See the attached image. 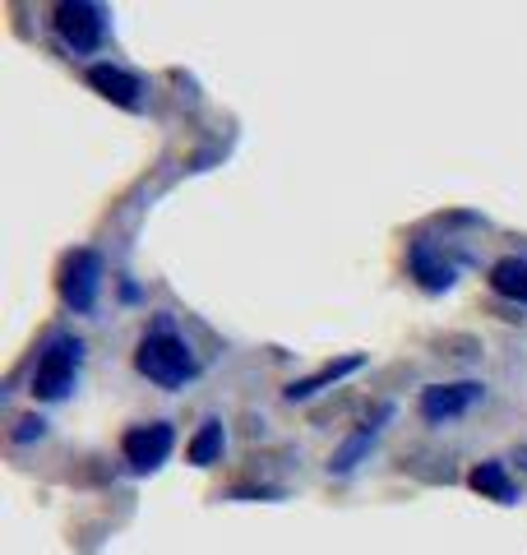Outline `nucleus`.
<instances>
[{
  "label": "nucleus",
  "mask_w": 527,
  "mask_h": 555,
  "mask_svg": "<svg viewBox=\"0 0 527 555\" xmlns=\"http://www.w3.org/2000/svg\"><path fill=\"white\" fill-rule=\"evenodd\" d=\"M134 371L153 379V385H163V389H181L185 379H195V352L171 334V328H153V334L139 343V352H134Z\"/></svg>",
  "instance_id": "obj_1"
},
{
  "label": "nucleus",
  "mask_w": 527,
  "mask_h": 555,
  "mask_svg": "<svg viewBox=\"0 0 527 555\" xmlns=\"http://www.w3.org/2000/svg\"><path fill=\"white\" fill-rule=\"evenodd\" d=\"M79 361H83V343L75 334H56L42 357H38V371H33V393L47 398V403H56L75 389V375H79Z\"/></svg>",
  "instance_id": "obj_2"
},
{
  "label": "nucleus",
  "mask_w": 527,
  "mask_h": 555,
  "mask_svg": "<svg viewBox=\"0 0 527 555\" xmlns=\"http://www.w3.org/2000/svg\"><path fill=\"white\" fill-rule=\"evenodd\" d=\"M56 33L69 51H98L107 38V14L88 0H65V5H56Z\"/></svg>",
  "instance_id": "obj_3"
},
{
  "label": "nucleus",
  "mask_w": 527,
  "mask_h": 555,
  "mask_svg": "<svg viewBox=\"0 0 527 555\" xmlns=\"http://www.w3.org/2000/svg\"><path fill=\"white\" fill-rule=\"evenodd\" d=\"M486 398V385H477V379H463V385H430V389H421V416L426 422H453V416H463L472 412Z\"/></svg>",
  "instance_id": "obj_4"
},
{
  "label": "nucleus",
  "mask_w": 527,
  "mask_h": 555,
  "mask_svg": "<svg viewBox=\"0 0 527 555\" xmlns=\"http://www.w3.org/2000/svg\"><path fill=\"white\" fill-rule=\"evenodd\" d=\"M171 426L167 422H149V426H134L126 430V440H120V449H126V463L134 467V473H153V467H163L167 454H171Z\"/></svg>",
  "instance_id": "obj_5"
},
{
  "label": "nucleus",
  "mask_w": 527,
  "mask_h": 555,
  "mask_svg": "<svg viewBox=\"0 0 527 555\" xmlns=\"http://www.w3.org/2000/svg\"><path fill=\"white\" fill-rule=\"evenodd\" d=\"M98 287H102V259L93 250H75L65 259V278H61V292L75 310H93L98 301Z\"/></svg>",
  "instance_id": "obj_6"
},
{
  "label": "nucleus",
  "mask_w": 527,
  "mask_h": 555,
  "mask_svg": "<svg viewBox=\"0 0 527 555\" xmlns=\"http://www.w3.org/2000/svg\"><path fill=\"white\" fill-rule=\"evenodd\" d=\"M389 416H394V408H380V412H375V422H365V426H361L357 436H351L343 449H333V459H329V473H333V477L351 473V467H357L365 454H371V444L380 440V430H384V422H389Z\"/></svg>",
  "instance_id": "obj_7"
},
{
  "label": "nucleus",
  "mask_w": 527,
  "mask_h": 555,
  "mask_svg": "<svg viewBox=\"0 0 527 555\" xmlns=\"http://www.w3.org/2000/svg\"><path fill=\"white\" fill-rule=\"evenodd\" d=\"M467 486H472V491H477L481 500H496V505H518V491H514V481H509V473H504L500 459H486V463L472 467Z\"/></svg>",
  "instance_id": "obj_8"
},
{
  "label": "nucleus",
  "mask_w": 527,
  "mask_h": 555,
  "mask_svg": "<svg viewBox=\"0 0 527 555\" xmlns=\"http://www.w3.org/2000/svg\"><path fill=\"white\" fill-rule=\"evenodd\" d=\"M88 83H93L102 98L120 102V107H134V102H139V79L126 75V69H116V65H93V69H88Z\"/></svg>",
  "instance_id": "obj_9"
},
{
  "label": "nucleus",
  "mask_w": 527,
  "mask_h": 555,
  "mask_svg": "<svg viewBox=\"0 0 527 555\" xmlns=\"http://www.w3.org/2000/svg\"><path fill=\"white\" fill-rule=\"evenodd\" d=\"M490 287H496L500 297L527 306V259H518V255L496 259V264H490Z\"/></svg>",
  "instance_id": "obj_10"
},
{
  "label": "nucleus",
  "mask_w": 527,
  "mask_h": 555,
  "mask_svg": "<svg viewBox=\"0 0 527 555\" xmlns=\"http://www.w3.org/2000/svg\"><path fill=\"white\" fill-rule=\"evenodd\" d=\"M351 371H361V357H343V361H329L324 371H314V375H306V379H296V385H287V403H301V398L320 393L324 385H333V379H343V375H351Z\"/></svg>",
  "instance_id": "obj_11"
},
{
  "label": "nucleus",
  "mask_w": 527,
  "mask_h": 555,
  "mask_svg": "<svg viewBox=\"0 0 527 555\" xmlns=\"http://www.w3.org/2000/svg\"><path fill=\"white\" fill-rule=\"evenodd\" d=\"M412 273L421 278V287H430V292L453 287V264L439 259L430 246H412Z\"/></svg>",
  "instance_id": "obj_12"
},
{
  "label": "nucleus",
  "mask_w": 527,
  "mask_h": 555,
  "mask_svg": "<svg viewBox=\"0 0 527 555\" xmlns=\"http://www.w3.org/2000/svg\"><path fill=\"white\" fill-rule=\"evenodd\" d=\"M190 463L195 467H208V463H218V454H222V422H204L200 426V436L190 440Z\"/></svg>",
  "instance_id": "obj_13"
},
{
  "label": "nucleus",
  "mask_w": 527,
  "mask_h": 555,
  "mask_svg": "<svg viewBox=\"0 0 527 555\" xmlns=\"http://www.w3.org/2000/svg\"><path fill=\"white\" fill-rule=\"evenodd\" d=\"M24 430H20V440H33V436H42V422L38 416H28V422H20Z\"/></svg>",
  "instance_id": "obj_14"
},
{
  "label": "nucleus",
  "mask_w": 527,
  "mask_h": 555,
  "mask_svg": "<svg viewBox=\"0 0 527 555\" xmlns=\"http://www.w3.org/2000/svg\"><path fill=\"white\" fill-rule=\"evenodd\" d=\"M523 467H527V449H523Z\"/></svg>",
  "instance_id": "obj_15"
}]
</instances>
